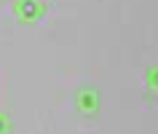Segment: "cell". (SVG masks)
Instances as JSON below:
<instances>
[{"mask_svg":"<svg viewBox=\"0 0 158 134\" xmlns=\"http://www.w3.org/2000/svg\"><path fill=\"white\" fill-rule=\"evenodd\" d=\"M75 107H78V113L86 118H91L99 113V91L94 89V86H81L78 91H75Z\"/></svg>","mask_w":158,"mask_h":134,"instance_id":"6da1fadb","label":"cell"},{"mask_svg":"<svg viewBox=\"0 0 158 134\" xmlns=\"http://www.w3.org/2000/svg\"><path fill=\"white\" fill-rule=\"evenodd\" d=\"M43 14H46L43 0H14V16L24 24H35Z\"/></svg>","mask_w":158,"mask_h":134,"instance_id":"7a4b0ae2","label":"cell"},{"mask_svg":"<svg viewBox=\"0 0 158 134\" xmlns=\"http://www.w3.org/2000/svg\"><path fill=\"white\" fill-rule=\"evenodd\" d=\"M145 83H148L150 91H156V94H158V65L148 67V73H145Z\"/></svg>","mask_w":158,"mask_h":134,"instance_id":"3957f363","label":"cell"},{"mask_svg":"<svg viewBox=\"0 0 158 134\" xmlns=\"http://www.w3.org/2000/svg\"><path fill=\"white\" fill-rule=\"evenodd\" d=\"M0 134H11V118L6 113H0Z\"/></svg>","mask_w":158,"mask_h":134,"instance_id":"277c9868","label":"cell"}]
</instances>
